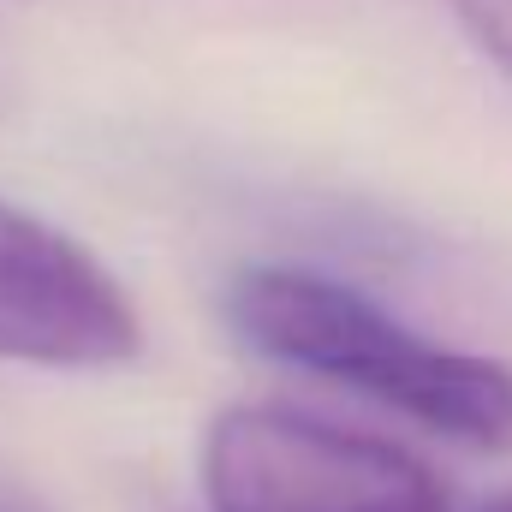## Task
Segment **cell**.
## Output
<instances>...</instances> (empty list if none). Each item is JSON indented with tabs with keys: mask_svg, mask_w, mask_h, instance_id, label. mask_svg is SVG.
Wrapping results in <instances>:
<instances>
[{
	"mask_svg": "<svg viewBox=\"0 0 512 512\" xmlns=\"http://www.w3.org/2000/svg\"><path fill=\"white\" fill-rule=\"evenodd\" d=\"M233 334L328 387L364 393L417 429L465 447H512V370L399 322L370 292L286 262L239 268L227 286Z\"/></svg>",
	"mask_w": 512,
	"mask_h": 512,
	"instance_id": "6da1fadb",
	"label": "cell"
},
{
	"mask_svg": "<svg viewBox=\"0 0 512 512\" xmlns=\"http://www.w3.org/2000/svg\"><path fill=\"white\" fill-rule=\"evenodd\" d=\"M203 489L215 512H453L417 453L292 405H227L203 429Z\"/></svg>",
	"mask_w": 512,
	"mask_h": 512,
	"instance_id": "7a4b0ae2",
	"label": "cell"
},
{
	"mask_svg": "<svg viewBox=\"0 0 512 512\" xmlns=\"http://www.w3.org/2000/svg\"><path fill=\"white\" fill-rule=\"evenodd\" d=\"M137 352V304L96 251L0 197V358L36 370H114Z\"/></svg>",
	"mask_w": 512,
	"mask_h": 512,
	"instance_id": "3957f363",
	"label": "cell"
},
{
	"mask_svg": "<svg viewBox=\"0 0 512 512\" xmlns=\"http://www.w3.org/2000/svg\"><path fill=\"white\" fill-rule=\"evenodd\" d=\"M453 18L501 72H512V0H453Z\"/></svg>",
	"mask_w": 512,
	"mask_h": 512,
	"instance_id": "277c9868",
	"label": "cell"
},
{
	"mask_svg": "<svg viewBox=\"0 0 512 512\" xmlns=\"http://www.w3.org/2000/svg\"><path fill=\"white\" fill-rule=\"evenodd\" d=\"M0 512H42L24 489H12V483H0Z\"/></svg>",
	"mask_w": 512,
	"mask_h": 512,
	"instance_id": "5b68a950",
	"label": "cell"
},
{
	"mask_svg": "<svg viewBox=\"0 0 512 512\" xmlns=\"http://www.w3.org/2000/svg\"><path fill=\"white\" fill-rule=\"evenodd\" d=\"M471 512H512V489L507 495H495V501H483V507H471Z\"/></svg>",
	"mask_w": 512,
	"mask_h": 512,
	"instance_id": "8992f818",
	"label": "cell"
}]
</instances>
